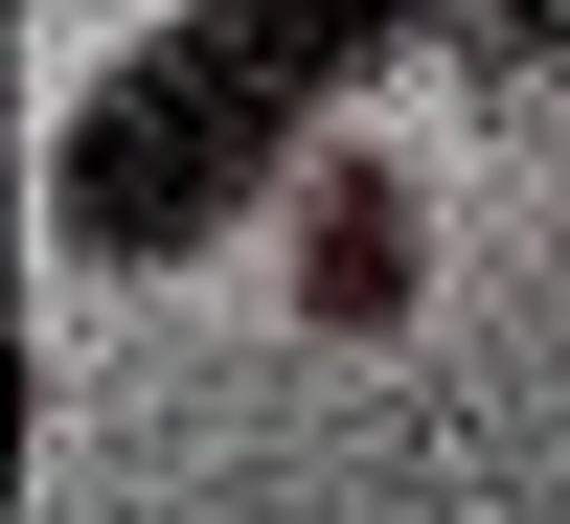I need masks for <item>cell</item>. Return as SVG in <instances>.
<instances>
[{"label": "cell", "instance_id": "obj_3", "mask_svg": "<svg viewBox=\"0 0 570 524\" xmlns=\"http://www.w3.org/2000/svg\"><path fill=\"white\" fill-rule=\"evenodd\" d=\"M480 46L502 69H570V0H480Z\"/></svg>", "mask_w": 570, "mask_h": 524}, {"label": "cell", "instance_id": "obj_2", "mask_svg": "<svg viewBox=\"0 0 570 524\" xmlns=\"http://www.w3.org/2000/svg\"><path fill=\"white\" fill-rule=\"evenodd\" d=\"M297 297L320 319H389L411 297V182L389 160H297Z\"/></svg>", "mask_w": 570, "mask_h": 524}, {"label": "cell", "instance_id": "obj_1", "mask_svg": "<svg viewBox=\"0 0 570 524\" xmlns=\"http://www.w3.org/2000/svg\"><path fill=\"white\" fill-rule=\"evenodd\" d=\"M456 23H480V0H183V23H137L115 69L69 91L46 228H69L91 274L228 251V228L274 206V160H320V115H343L389 46H456Z\"/></svg>", "mask_w": 570, "mask_h": 524}]
</instances>
